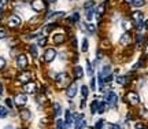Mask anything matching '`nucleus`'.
I'll list each match as a JSON object with an SVG mask.
<instances>
[{
    "mask_svg": "<svg viewBox=\"0 0 148 129\" xmlns=\"http://www.w3.org/2000/svg\"><path fill=\"white\" fill-rule=\"evenodd\" d=\"M86 71H88V74L89 75L93 74V71H92V64H90L89 62H86Z\"/></svg>",
    "mask_w": 148,
    "mask_h": 129,
    "instance_id": "29",
    "label": "nucleus"
},
{
    "mask_svg": "<svg viewBox=\"0 0 148 129\" xmlns=\"http://www.w3.org/2000/svg\"><path fill=\"white\" fill-rule=\"evenodd\" d=\"M21 25V18L18 15H11L8 19V26L10 27H16Z\"/></svg>",
    "mask_w": 148,
    "mask_h": 129,
    "instance_id": "8",
    "label": "nucleus"
},
{
    "mask_svg": "<svg viewBox=\"0 0 148 129\" xmlns=\"http://www.w3.org/2000/svg\"><path fill=\"white\" fill-rule=\"evenodd\" d=\"M63 41H64V36L62 33H58V34L53 36V43L55 44H62Z\"/></svg>",
    "mask_w": 148,
    "mask_h": 129,
    "instance_id": "16",
    "label": "nucleus"
},
{
    "mask_svg": "<svg viewBox=\"0 0 148 129\" xmlns=\"http://www.w3.org/2000/svg\"><path fill=\"white\" fill-rule=\"evenodd\" d=\"M30 51H32L33 56H37V47L36 45H32V47H30Z\"/></svg>",
    "mask_w": 148,
    "mask_h": 129,
    "instance_id": "36",
    "label": "nucleus"
},
{
    "mask_svg": "<svg viewBox=\"0 0 148 129\" xmlns=\"http://www.w3.org/2000/svg\"><path fill=\"white\" fill-rule=\"evenodd\" d=\"M86 29L89 30V33H95V30H96V27H95V25H92V23H89L88 26H86Z\"/></svg>",
    "mask_w": 148,
    "mask_h": 129,
    "instance_id": "30",
    "label": "nucleus"
},
{
    "mask_svg": "<svg viewBox=\"0 0 148 129\" xmlns=\"http://www.w3.org/2000/svg\"><path fill=\"white\" fill-rule=\"evenodd\" d=\"M84 8L85 10H92V8H95V1H86L84 4Z\"/></svg>",
    "mask_w": 148,
    "mask_h": 129,
    "instance_id": "24",
    "label": "nucleus"
},
{
    "mask_svg": "<svg viewBox=\"0 0 148 129\" xmlns=\"http://www.w3.org/2000/svg\"><path fill=\"white\" fill-rule=\"evenodd\" d=\"M55 1H56V0H49V3H55Z\"/></svg>",
    "mask_w": 148,
    "mask_h": 129,
    "instance_id": "44",
    "label": "nucleus"
},
{
    "mask_svg": "<svg viewBox=\"0 0 148 129\" xmlns=\"http://www.w3.org/2000/svg\"><path fill=\"white\" fill-rule=\"evenodd\" d=\"M106 100H107V103L110 104L111 107H115V106H116V103H118V97H116V95L114 93V92H110V93L107 95Z\"/></svg>",
    "mask_w": 148,
    "mask_h": 129,
    "instance_id": "7",
    "label": "nucleus"
},
{
    "mask_svg": "<svg viewBox=\"0 0 148 129\" xmlns=\"http://www.w3.org/2000/svg\"><path fill=\"white\" fill-rule=\"evenodd\" d=\"M23 91L26 92V93H33V92H36V84H33V82H26L25 86H23Z\"/></svg>",
    "mask_w": 148,
    "mask_h": 129,
    "instance_id": "12",
    "label": "nucleus"
},
{
    "mask_svg": "<svg viewBox=\"0 0 148 129\" xmlns=\"http://www.w3.org/2000/svg\"><path fill=\"white\" fill-rule=\"evenodd\" d=\"M3 92V86H1V84H0V93Z\"/></svg>",
    "mask_w": 148,
    "mask_h": 129,
    "instance_id": "43",
    "label": "nucleus"
},
{
    "mask_svg": "<svg viewBox=\"0 0 148 129\" xmlns=\"http://www.w3.org/2000/svg\"><path fill=\"white\" fill-rule=\"evenodd\" d=\"M97 113H104V103H100L97 107Z\"/></svg>",
    "mask_w": 148,
    "mask_h": 129,
    "instance_id": "35",
    "label": "nucleus"
},
{
    "mask_svg": "<svg viewBox=\"0 0 148 129\" xmlns=\"http://www.w3.org/2000/svg\"><path fill=\"white\" fill-rule=\"evenodd\" d=\"M110 71H111V67L108 66V64H106V66H103V70H101V77H106V75H110Z\"/></svg>",
    "mask_w": 148,
    "mask_h": 129,
    "instance_id": "17",
    "label": "nucleus"
},
{
    "mask_svg": "<svg viewBox=\"0 0 148 129\" xmlns=\"http://www.w3.org/2000/svg\"><path fill=\"white\" fill-rule=\"evenodd\" d=\"M90 107H92V113H96V111H97V107H99V104H97V102H93Z\"/></svg>",
    "mask_w": 148,
    "mask_h": 129,
    "instance_id": "31",
    "label": "nucleus"
},
{
    "mask_svg": "<svg viewBox=\"0 0 148 129\" xmlns=\"http://www.w3.org/2000/svg\"><path fill=\"white\" fill-rule=\"evenodd\" d=\"M56 128L58 129H66V124H64L63 119H58V122H56Z\"/></svg>",
    "mask_w": 148,
    "mask_h": 129,
    "instance_id": "25",
    "label": "nucleus"
},
{
    "mask_svg": "<svg viewBox=\"0 0 148 129\" xmlns=\"http://www.w3.org/2000/svg\"><path fill=\"white\" fill-rule=\"evenodd\" d=\"M21 118L25 119V121H26V119H29V118H30V111H29V110H22V111H21Z\"/></svg>",
    "mask_w": 148,
    "mask_h": 129,
    "instance_id": "18",
    "label": "nucleus"
},
{
    "mask_svg": "<svg viewBox=\"0 0 148 129\" xmlns=\"http://www.w3.org/2000/svg\"><path fill=\"white\" fill-rule=\"evenodd\" d=\"M66 121H67V124H71V122H73V118H71V113H70L69 110L66 111Z\"/></svg>",
    "mask_w": 148,
    "mask_h": 129,
    "instance_id": "27",
    "label": "nucleus"
},
{
    "mask_svg": "<svg viewBox=\"0 0 148 129\" xmlns=\"http://www.w3.org/2000/svg\"><path fill=\"white\" fill-rule=\"evenodd\" d=\"M104 128H107V129H121L118 125H112V124H107Z\"/></svg>",
    "mask_w": 148,
    "mask_h": 129,
    "instance_id": "33",
    "label": "nucleus"
},
{
    "mask_svg": "<svg viewBox=\"0 0 148 129\" xmlns=\"http://www.w3.org/2000/svg\"><path fill=\"white\" fill-rule=\"evenodd\" d=\"M101 125H103V121L100 119V121H99V122H97V124L95 125V128H96V129H99V128H101Z\"/></svg>",
    "mask_w": 148,
    "mask_h": 129,
    "instance_id": "41",
    "label": "nucleus"
},
{
    "mask_svg": "<svg viewBox=\"0 0 148 129\" xmlns=\"http://www.w3.org/2000/svg\"><path fill=\"white\" fill-rule=\"evenodd\" d=\"M88 93H89V89H88V86L86 85H82L81 86V95H82V97H88Z\"/></svg>",
    "mask_w": 148,
    "mask_h": 129,
    "instance_id": "22",
    "label": "nucleus"
},
{
    "mask_svg": "<svg viewBox=\"0 0 148 129\" xmlns=\"http://www.w3.org/2000/svg\"><path fill=\"white\" fill-rule=\"evenodd\" d=\"M26 102H27V97H26V95H16L15 96V104L16 106H25L26 104Z\"/></svg>",
    "mask_w": 148,
    "mask_h": 129,
    "instance_id": "9",
    "label": "nucleus"
},
{
    "mask_svg": "<svg viewBox=\"0 0 148 129\" xmlns=\"http://www.w3.org/2000/svg\"><path fill=\"white\" fill-rule=\"evenodd\" d=\"M4 129H14V128H12L11 125H7V126H4Z\"/></svg>",
    "mask_w": 148,
    "mask_h": 129,
    "instance_id": "42",
    "label": "nucleus"
},
{
    "mask_svg": "<svg viewBox=\"0 0 148 129\" xmlns=\"http://www.w3.org/2000/svg\"><path fill=\"white\" fill-rule=\"evenodd\" d=\"M8 114V108H5L4 106H0V118H4Z\"/></svg>",
    "mask_w": 148,
    "mask_h": 129,
    "instance_id": "21",
    "label": "nucleus"
},
{
    "mask_svg": "<svg viewBox=\"0 0 148 129\" xmlns=\"http://www.w3.org/2000/svg\"><path fill=\"white\" fill-rule=\"evenodd\" d=\"M69 81H70V78H69V75L66 74V73H62V74H59L58 77H56V84H58V86L66 85Z\"/></svg>",
    "mask_w": 148,
    "mask_h": 129,
    "instance_id": "5",
    "label": "nucleus"
},
{
    "mask_svg": "<svg viewBox=\"0 0 148 129\" xmlns=\"http://www.w3.org/2000/svg\"><path fill=\"white\" fill-rule=\"evenodd\" d=\"M45 41H47V38L44 37V36H42V37H40V38H38V45H41V47H42V45H45Z\"/></svg>",
    "mask_w": 148,
    "mask_h": 129,
    "instance_id": "32",
    "label": "nucleus"
},
{
    "mask_svg": "<svg viewBox=\"0 0 148 129\" xmlns=\"http://www.w3.org/2000/svg\"><path fill=\"white\" fill-rule=\"evenodd\" d=\"M147 54H148V47H147Z\"/></svg>",
    "mask_w": 148,
    "mask_h": 129,
    "instance_id": "46",
    "label": "nucleus"
},
{
    "mask_svg": "<svg viewBox=\"0 0 148 129\" xmlns=\"http://www.w3.org/2000/svg\"><path fill=\"white\" fill-rule=\"evenodd\" d=\"M132 16H133V19L137 22L138 25H140V23H143L144 15H143V12H141V11H134V12L132 14Z\"/></svg>",
    "mask_w": 148,
    "mask_h": 129,
    "instance_id": "11",
    "label": "nucleus"
},
{
    "mask_svg": "<svg viewBox=\"0 0 148 129\" xmlns=\"http://www.w3.org/2000/svg\"><path fill=\"white\" fill-rule=\"evenodd\" d=\"M74 74H75V78L79 80V78H82V75H84V70L81 66H75L74 67Z\"/></svg>",
    "mask_w": 148,
    "mask_h": 129,
    "instance_id": "15",
    "label": "nucleus"
},
{
    "mask_svg": "<svg viewBox=\"0 0 148 129\" xmlns=\"http://www.w3.org/2000/svg\"><path fill=\"white\" fill-rule=\"evenodd\" d=\"M85 125V119H84V114H78L75 115V119H74V128L75 129H82Z\"/></svg>",
    "mask_w": 148,
    "mask_h": 129,
    "instance_id": "2",
    "label": "nucleus"
},
{
    "mask_svg": "<svg viewBox=\"0 0 148 129\" xmlns=\"http://www.w3.org/2000/svg\"><path fill=\"white\" fill-rule=\"evenodd\" d=\"M16 64H18V67L19 69H25L27 66V58L25 54H21L18 58H16Z\"/></svg>",
    "mask_w": 148,
    "mask_h": 129,
    "instance_id": "6",
    "label": "nucleus"
},
{
    "mask_svg": "<svg viewBox=\"0 0 148 129\" xmlns=\"http://www.w3.org/2000/svg\"><path fill=\"white\" fill-rule=\"evenodd\" d=\"M75 93H77V85L75 84H70L69 88H67V91H66V95H67V97H74L75 96Z\"/></svg>",
    "mask_w": 148,
    "mask_h": 129,
    "instance_id": "10",
    "label": "nucleus"
},
{
    "mask_svg": "<svg viewBox=\"0 0 148 129\" xmlns=\"http://www.w3.org/2000/svg\"><path fill=\"white\" fill-rule=\"evenodd\" d=\"M55 114H56V115H59V114H60V106H59L58 103L55 104Z\"/></svg>",
    "mask_w": 148,
    "mask_h": 129,
    "instance_id": "37",
    "label": "nucleus"
},
{
    "mask_svg": "<svg viewBox=\"0 0 148 129\" xmlns=\"http://www.w3.org/2000/svg\"><path fill=\"white\" fill-rule=\"evenodd\" d=\"M5 36H7V32H5V29L0 27V38H4Z\"/></svg>",
    "mask_w": 148,
    "mask_h": 129,
    "instance_id": "34",
    "label": "nucleus"
},
{
    "mask_svg": "<svg viewBox=\"0 0 148 129\" xmlns=\"http://www.w3.org/2000/svg\"><path fill=\"white\" fill-rule=\"evenodd\" d=\"M81 49H82L84 52H86V51H88V40H86V38H84V40H82V44H81Z\"/></svg>",
    "mask_w": 148,
    "mask_h": 129,
    "instance_id": "26",
    "label": "nucleus"
},
{
    "mask_svg": "<svg viewBox=\"0 0 148 129\" xmlns=\"http://www.w3.org/2000/svg\"><path fill=\"white\" fill-rule=\"evenodd\" d=\"M30 77H32V73H29V71H23V73L18 77V80L21 81V82H27V81L30 80Z\"/></svg>",
    "mask_w": 148,
    "mask_h": 129,
    "instance_id": "13",
    "label": "nucleus"
},
{
    "mask_svg": "<svg viewBox=\"0 0 148 129\" xmlns=\"http://www.w3.org/2000/svg\"><path fill=\"white\" fill-rule=\"evenodd\" d=\"M130 40H132V38H130V36H129L127 33H123V34L121 36V38H119V43H121L122 45H126V44L130 43Z\"/></svg>",
    "mask_w": 148,
    "mask_h": 129,
    "instance_id": "14",
    "label": "nucleus"
},
{
    "mask_svg": "<svg viewBox=\"0 0 148 129\" xmlns=\"http://www.w3.org/2000/svg\"><path fill=\"white\" fill-rule=\"evenodd\" d=\"M7 4V0H0V10L4 8V5Z\"/></svg>",
    "mask_w": 148,
    "mask_h": 129,
    "instance_id": "38",
    "label": "nucleus"
},
{
    "mask_svg": "<svg viewBox=\"0 0 148 129\" xmlns=\"http://www.w3.org/2000/svg\"><path fill=\"white\" fill-rule=\"evenodd\" d=\"M32 8L37 12L45 10V1L44 0H33L32 1Z\"/></svg>",
    "mask_w": 148,
    "mask_h": 129,
    "instance_id": "1",
    "label": "nucleus"
},
{
    "mask_svg": "<svg viewBox=\"0 0 148 129\" xmlns=\"http://www.w3.org/2000/svg\"><path fill=\"white\" fill-rule=\"evenodd\" d=\"M55 56H56V51L53 48H48L45 52H44V60L45 62H52L55 59Z\"/></svg>",
    "mask_w": 148,
    "mask_h": 129,
    "instance_id": "4",
    "label": "nucleus"
},
{
    "mask_svg": "<svg viewBox=\"0 0 148 129\" xmlns=\"http://www.w3.org/2000/svg\"><path fill=\"white\" fill-rule=\"evenodd\" d=\"M122 27H123V30H130V29H132V22L122 21Z\"/></svg>",
    "mask_w": 148,
    "mask_h": 129,
    "instance_id": "19",
    "label": "nucleus"
},
{
    "mask_svg": "<svg viewBox=\"0 0 148 129\" xmlns=\"http://www.w3.org/2000/svg\"><path fill=\"white\" fill-rule=\"evenodd\" d=\"M103 10H104V4H100L99 7H97V10H96V14H97V16H100V14L103 12Z\"/></svg>",
    "mask_w": 148,
    "mask_h": 129,
    "instance_id": "28",
    "label": "nucleus"
},
{
    "mask_svg": "<svg viewBox=\"0 0 148 129\" xmlns=\"http://www.w3.org/2000/svg\"><path fill=\"white\" fill-rule=\"evenodd\" d=\"M115 80L119 85H125V84H126V77H125V75H118Z\"/></svg>",
    "mask_w": 148,
    "mask_h": 129,
    "instance_id": "20",
    "label": "nucleus"
},
{
    "mask_svg": "<svg viewBox=\"0 0 148 129\" xmlns=\"http://www.w3.org/2000/svg\"><path fill=\"white\" fill-rule=\"evenodd\" d=\"M132 4L134 7H143L145 4V0H132Z\"/></svg>",
    "mask_w": 148,
    "mask_h": 129,
    "instance_id": "23",
    "label": "nucleus"
},
{
    "mask_svg": "<svg viewBox=\"0 0 148 129\" xmlns=\"http://www.w3.org/2000/svg\"><path fill=\"white\" fill-rule=\"evenodd\" d=\"M90 86H92L93 89L96 88V80H95V78H92V80H90Z\"/></svg>",
    "mask_w": 148,
    "mask_h": 129,
    "instance_id": "39",
    "label": "nucleus"
},
{
    "mask_svg": "<svg viewBox=\"0 0 148 129\" xmlns=\"http://www.w3.org/2000/svg\"><path fill=\"white\" fill-rule=\"evenodd\" d=\"M23 1H30V0H23Z\"/></svg>",
    "mask_w": 148,
    "mask_h": 129,
    "instance_id": "45",
    "label": "nucleus"
},
{
    "mask_svg": "<svg viewBox=\"0 0 148 129\" xmlns=\"http://www.w3.org/2000/svg\"><path fill=\"white\" fill-rule=\"evenodd\" d=\"M4 64H5V60L3 59V58H0V69H3V67H4Z\"/></svg>",
    "mask_w": 148,
    "mask_h": 129,
    "instance_id": "40",
    "label": "nucleus"
},
{
    "mask_svg": "<svg viewBox=\"0 0 148 129\" xmlns=\"http://www.w3.org/2000/svg\"><path fill=\"white\" fill-rule=\"evenodd\" d=\"M126 99L127 102L130 103L132 106H136V104H138V102H140V97H138L137 93H134V92H129L126 95Z\"/></svg>",
    "mask_w": 148,
    "mask_h": 129,
    "instance_id": "3",
    "label": "nucleus"
}]
</instances>
